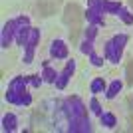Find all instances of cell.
<instances>
[{
    "label": "cell",
    "mask_w": 133,
    "mask_h": 133,
    "mask_svg": "<svg viewBox=\"0 0 133 133\" xmlns=\"http://www.w3.org/2000/svg\"><path fill=\"white\" fill-rule=\"evenodd\" d=\"M129 42L127 34H113L109 40L105 42V48H103V58L107 62H111L113 66H117L123 58V48Z\"/></svg>",
    "instance_id": "obj_1"
},
{
    "label": "cell",
    "mask_w": 133,
    "mask_h": 133,
    "mask_svg": "<svg viewBox=\"0 0 133 133\" xmlns=\"http://www.w3.org/2000/svg\"><path fill=\"white\" fill-rule=\"evenodd\" d=\"M30 82H28V76H16V78H12L8 82V88L4 91V99L12 105H20V97L22 94L28 89Z\"/></svg>",
    "instance_id": "obj_2"
},
{
    "label": "cell",
    "mask_w": 133,
    "mask_h": 133,
    "mask_svg": "<svg viewBox=\"0 0 133 133\" xmlns=\"http://www.w3.org/2000/svg\"><path fill=\"white\" fill-rule=\"evenodd\" d=\"M16 18H12V20H8V22H4V26H2V32H0V46H2V50H8L12 46V42L16 40Z\"/></svg>",
    "instance_id": "obj_3"
},
{
    "label": "cell",
    "mask_w": 133,
    "mask_h": 133,
    "mask_svg": "<svg viewBox=\"0 0 133 133\" xmlns=\"http://www.w3.org/2000/svg\"><path fill=\"white\" fill-rule=\"evenodd\" d=\"M76 60H70V58H68V62H66V68H64V70H62L60 72V76H58V79H56V89H66V85L68 83H70V79H72V76L74 74H76Z\"/></svg>",
    "instance_id": "obj_4"
},
{
    "label": "cell",
    "mask_w": 133,
    "mask_h": 133,
    "mask_svg": "<svg viewBox=\"0 0 133 133\" xmlns=\"http://www.w3.org/2000/svg\"><path fill=\"white\" fill-rule=\"evenodd\" d=\"M50 56L54 60H68L70 56V50L64 40H52L50 42Z\"/></svg>",
    "instance_id": "obj_5"
},
{
    "label": "cell",
    "mask_w": 133,
    "mask_h": 133,
    "mask_svg": "<svg viewBox=\"0 0 133 133\" xmlns=\"http://www.w3.org/2000/svg\"><path fill=\"white\" fill-rule=\"evenodd\" d=\"M121 8H123V4L119 0H103L99 6V12L101 14H113V16H117V12Z\"/></svg>",
    "instance_id": "obj_6"
},
{
    "label": "cell",
    "mask_w": 133,
    "mask_h": 133,
    "mask_svg": "<svg viewBox=\"0 0 133 133\" xmlns=\"http://www.w3.org/2000/svg\"><path fill=\"white\" fill-rule=\"evenodd\" d=\"M18 129V117L14 113H4L2 115V131L4 133H14Z\"/></svg>",
    "instance_id": "obj_7"
},
{
    "label": "cell",
    "mask_w": 133,
    "mask_h": 133,
    "mask_svg": "<svg viewBox=\"0 0 133 133\" xmlns=\"http://www.w3.org/2000/svg\"><path fill=\"white\" fill-rule=\"evenodd\" d=\"M85 20H88V24H94V26H99V28L105 24L103 14L99 10H95V8H88L85 10Z\"/></svg>",
    "instance_id": "obj_8"
},
{
    "label": "cell",
    "mask_w": 133,
    "mask_h": 133,
    "mask_svg": "<svg viewBox=\"0 0 133 133\" xmlns=\"http://www.w3.org/2000/svg\"><path fill=\"white\" fill-rule=\"evenodd\" d=\"M121 89H123V82L121 79H113L105 89V99H115L117 94H119Z\"/></svg>",
    "instance_id": "obj_9"
},
{
    "label": "cell",
    "mask_w": 133,
    "mask_h": 133,
    "mask_svg": "<svg viewBox=\"0 0 133 133\" xmlns=\"http://www.w3.org/2000/svg\"><path fill=\"white\" fill-rule=\"evenodd\" d=\"M58 76H60V72H56V68H52L50 64L42 66V78H44L46 83H56Z\"/></svg>",
    "instance_id": "obj_10"
},
{
    "label": "cell",
    "mask_w": 133,
    "mask_h": 133,
    "mask_svg": "<svg viewBox=\"0 0 133 133\" xmlns=\"http://www.w3.org/2000/svg\"><path fill=\"white\" fill-rule=\"evenodd\" d=\"M105 89H107V82L103 78H94V79H91V83H89V91H91L94 95L105 94Z\"/></svg>",
    "instance_id": "obj_11"
},
{
    "label": "cell",
    "mask_w": 133,
    "mask_h": 133,
    "mask_svg": "<svg viewBox=\"0 0 133 133\" xmlns=\"http://www.w3.org/2000/svg\"><path fill=\"white\" fill-rule=\"evenodd\" d=\"M28 36H30V26H18L16 28V40L14 42L24 48L28 44Z\"/></svg>",
    "instance_id": "obj_12"
},
{
    "label": "cell",
    "mask_w": 133,
    "mask_h": 133,
    "mask_svg": "<svg viewBox=\"0 0 133 133\" xmlns=\"http://www.w3.org/2000/svg\"><path fill=\"white\" fill-rule=\"evenodd\" d=\"M99 121H101V125L103 127H107V129H113L117 125V117L111 113V111H103L99 115Z\"/></svg>",
    "instance_id": "obj_13"
},
{
    "label": "cell",
    "mask_w": 133,
    "mask_h": 133,
    "mask_svg": "<svg viewBox=\"0 0 133 133\" xmlns=\"http://www.w3.org/2000/svg\"><path fill=\"white\" fill-rule=\"evenodd\" d=\"M117 18H119L123 24H127V26H131V24H133V14L127 10V8H125V6H123L119 12H117Z\"/></svg>",
    "instance_id": "obj_14"
},
{
    "label": "cell",
    "mask_w": 133,
    "mask_h": 133,
    "mask_svg": "<svg viewBox=\"0 0 133 133\" xmlns=\"http://www.w3.org/2000/svg\"><path fill=\"white\" fill-rule=\"evenodd\" d=\"M40 42V30L38 28H32L30 26V36H28V44L26 46H32V48H36Z\"/></svg>",
    "instance_id": "obj_15"
},
{
    "label": "cell",
    "mask_w": 133,
    "mask_h": 133,
    "mask_svg": "<svg viewBox=\"0 0 133 133\" xmlns=\"http://www.w3.org/2000/svg\"><path fill=\"white\" fill-rule=\"evenodd\" d=\"M34 56H36V48H32V46H24V56H22L24 64H32Z\"/></svg>",
    "instance_id": "obj_16"
},
{
    "label": "cell",
    "mask_w": 133,
    "mask_h": 133,
    "mask_svg": "<svg viewBox=\"0 0 133 133\" xmlns=\"http://www.w3.org/2000/svg\"><path fill=\"white\" fill-rule=\"evenodd\" d=\"M79 52H82L83 56H89L91 52H94V42L88 38H83L82 40V44H79Z\"/></svg>",
    "instance_id": "obj_17"
},
{
    "label": "cell",
    "mask_w": 133,
    "mask_h": 133,
    "mask_svg": "<svg viewBox=\"0 0 133 133\" xmlns=\"http://www.w3.org/2000/svg\"><path fill=\"white\" fill-rule=\"evenodd\" d=\"M88 107H89V111H91L94 115H97V117H99L101 113H103V109H101V103H99L97 99H95V97H91V99H89Z\"/></svg>",
    "instance_id": "obj_18"
},
{
    "label": "cell",
    "mask_w": 133,
    "mask_h": 133,
    "mask_svg": "<svg viewBox=\"0 0 133 133\" xmlns=\"http://www.w3.org/2000/svg\"><path fill=\"white\" fill-rule=\"evenodd\" d=\"M97 28L99 26H94V24H88V28H85V32H83V38H88L94 42L95 36H97Z\"/></svg>",
    "instance_id": "obj_19"
},
{
    "label": "cell",
    "mask_w": 133,
    "mask_h": 133,
    "mask_svg": "<svg viewBox=\"0 0 133 133\" xmlns=\"http://www.w3.org/2000/svg\"><path fill=\"white\" fill-rule=\"evenodd\" d=\"M88 58H89V64H91L94 68H101V66H103V58H101V56H97L95 52H91Z\"/></svg>",
    "instance_id": "obj_20"
},
{
    "label": "cell",
    "mask_w": 133,
    "mask_h": 133,
    "mask_svg": "<svg viewBox=\"0 0 133 133\" xmlns=\"http://www.w3.org/2000/svg\"><path fill=\"white\" fill-rule=\"evenodd\" d=\"M28 82H30L32 88H40V85L44 83V78H42V74H40V76H28Z\"/></svg>",
    "instance_id": "obj_21"
},
{
    "label": "cell",
    "mask_w": 133,
    "mask_h": 133,
    "mask_svg": "<svg viewBox=\"0 0 133 133\" xmlns=\"http://www.w3.org/2000/svg\"><path fill=\"white\" fill-rule=\"evenodd\" d=\"M32 103V94H28V89L22 94V97H20V105H24V107H28Z\"/></svg>",
    "instance_id": "obj_22"
},
{
    "label": "cell",
    "mask_w": 133,
    "mask_h": 133,
    "mask_svg": "<svg viewBox=\"0 0 133 133\" xmlns=\"http://www.w3.org/2000/svg\"><path fill=\"white\" fill-rule=\"evenodd\" d=\"M16 24H18V26H30V18L22 14V16H18V18H16Z\"/></svg>",
    "instance_id": "obj_23"
},
{
    "label": "cell",
    "mask_w": 133,
    "mask_h": 133,
    "mask_svg": "<svg viewBox=\"0 0 133 133\" xmlns=\"http://www.w3.org/2000/svg\"><path fill=\"white\" fill-rule=\"evenodd\" d=\"M103 0H88V8H95V10H99V6Z\"/></svg>",
    "instance_id": "obj_24"
}]
</instances>
